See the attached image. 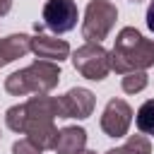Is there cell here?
<instances>
[{
    "instance_id": "11",
    "label": "cell",
    "mask_w": 154,
    "mask_h": 154,
    "mask_svg": "<svg viewBox=\"0 0 154 154\" xmlns=\"http://www.w3.org/2000/svg\"><path fill=\"white\" fill-rule=\"evenodd\" d=\"M26 53H31V36L29 34H10V36L0 38V55H2L5 65L17 58H24Z\"/></svg>"
},
{
    "instance_id": "15",
    "label": "cell",
    "mask_w": 154,
    "mask_h": 154,
    "mask_svg": "<svg viewBox=\"0 0 154 154\" xmlns=\"http://www.w3.org/2000/svg\"><path fill=\"white\" fill-rule=\"evenodd\" d=\"M5 123L12 132H19L24 135L26 130V106L24 103H17V106H10L7 113H5Z\"/></svg>"
},
{
    "instance_id": "14",
    "label": "cell",
    "mask_w": 154,
    "mask_h": 154,
    "mask_svg": "<svg viewBox=\"0 0 154 154\" xmlns=\"http://www.w3.org/2000/svg\"><path fill=\"white\" fill-rule=\"evenodd\" d=\"M147 84H149V75H147V70L128 72V75H123V79H120V87H123L125 94H140Z\"/></svg>"
},
{
    "instance_id": "21",
    "label": "cell",
    "mask_w": 154,
    "mask_h": 154,
    "mask_svg": "<svg viewBox=\"0 0 154 154\" xmlns=\"http://www.w3.org/2000/svg\"><path fill=\"white\" fill-rule=\"evenodd\" d=\"M130 2H142V0H130Z\"/></svg>"
},
{
    "instance_id": "19",
    "label": "cell",
    "mask_w": 154,
    "mask_h": 154,
    "mask_svg": "<svg viewBox=\"0 0 154 154\" xmlns=\"http://www.w3.org/2000/svg\"><path fill=\"white\" fill-rule=\"evenodd\" d=\"M77 154H96V152H91V149H87V147H84V149H82V152H77Z\"/></svg>"
},
{
    "instance_id": "5",
    "label": "cell",
    "mask_w": 154,
    "mask_h": 154,
    "mask_svg": "<svg viewBox=\"0 0 154 154\" xmlns=\"http://www.w3.org/2000/svg\"><path fill=\"white\" fill-rule=\"evenodd\" d=\"M41 17H43V26H48L53 34H65L77 26L79 10L75 0H46Z\"/></svg>"
},
{
    "instance_id": "10",
    "label": "cell",
    "mask_w": 154,
    "mask_h": 154,
    "mask_svg": "<svg viewBox=\"0 0 154 154\" xmlns=\"http://www.w3.org/2000/svg\"><path fill=\"white\" fill-rule=\"evenodd\" d=\"M24 135H26L36 147H41V149L46 152V149H53V144H55V140H58V128L53 125V120H46V118H41V120H29Z\"/></svg>"
},
{
    "instance_id": "1",
    "label": "cell",
    "mask_w": 154,
    "mask_h": 154,
    "mask_svg": "<svg viewBox=\"0 0 154 154\" xmlns=\"http://www.w3.org/2000/svg\"><path fill=\"white\" fill-rule=\"evenodd\" d=\"M154 65V38H144L135 26H123L111 48V70L118 75L147 70Z\"/></svg>"
},
{
    "instance_id": "8",
    "label": "cell",
    "mask_w": 154,
    "mask_h": 154,
    "mask_svg": "<svg viewBox=\"0 0 154 154\" xmlns=\"http://www.w3.org/2000/svg\"><path fill=\"white\" fill-rule=\"evenodd\" d=\"M31 53L38 60H51V63L60 65L70 55V43L65 38H58V36L36 34V36H31Z\"/></svg>"
},
{
    "instance_id": "2",
    "label": "cell",
    "mask_w": 154,
    "mask_h": 154,
    "mask_svg": "<svg viewBox=\"0 0 154 154\" xmlns=\"http://www.w3.org/2000/svg\"><path fill=\"white\" fill-rule=\"evenodd\" d=\"M60 82V65L51 60H34L31 65L5 77V91L12 96L26 94H48Z\"/></svg>"
},
{
    "instance_id": "20",
    "label": "cell",
    "mask_w": 154,
    "mask_h": 154,
    "mask_svg": "<svg viewBox=\"0 0 154 154\" xmlns=\"http://www.w3.org/2000/svg\"><path fill=\"white\" fill-rule=\"evenodd\" d=\"M2 65H5V60H2V55H0V67H2Z\"/></svg>"
},
{
    "instance_id": "16",
    "label": "cell",
    "mask_w": 154,
    "mask_h": 154,
    "mask_svg": "<svg viewBox=\"0 0 154 154\" xmlns=\"http://www.w3.org/2000/svg\"><path fill=\"white\" fill-rule=\"evenodd\" d=\"M12 154H43V149L36 147L29 137H22V140H17L12 144Z\"/></svg>"
},
{
    "instance_id": "3",
    "label": "cell",
    "mask_w": 154,
    "mask_h": 154,
    "mask_svg": "<svg viewBox=\"0 0 154 154\" xmlns=\"http://www.w3.org/2000/svg\"><path fill=\"white\" fill-rule=\"evenodd\" d=\"M118 7L111 0H89L82 19V38L87 43H101L116 26Z\"/></svg>"
},
{
    "instance_id": "7",
    "label": "cell",
    "mask_w": 154,
    "mask_h": 154,
    "mask_svg": "<svg viewBox=\"0 0 154 154\" xmlns=\"http://www.w3.org/2000/svg\"><path fill=\"white\" fill-rule=\"evenodd\" d=\"M58 101H60V118H77V120L89 118L96 103L94 94L87 87H72L67 94L58 96Z\"/></svg>"
},
{
    "instance_id": "12",
    "label": "cell",
    "mask_w": 154,
    "mask_h": 154,
    "mask_svg": "<svg viewBox=\"0 0 154 154\" xmlns=\"http://www.w3.org/2000/svg\"><path fill=\"white\" fill-rule=\"evenodd\" d=\"M135 125H137V130H140L142 135L154 137V99H147V101L137 108V113H135Z\"/></svg>"
},
{
    "instance_id": "13",
    "label": "cell",
    "mask_w": 154,
    "mask_h": 154,
    "mask_svg": "<svg viewBox=\"0 0 154 154\" xmlns=\"http://www.w3.org/2000/svg\"><path fill=\"white\" fill-rule=\"evenodd\" d=\"M106 154H152V142L147 135H132V137H128L125 144L108 149Z\"/></svg>"
},
{
    "instance_id": "4",
    "label": "cell",
    "mask_w": 154,
    "mask_h": 154,
    "mask_svg": "<svg viewBox=\"0 0 154 154\" xmlns=\"http://www.w3.org/2000/svg\"><path fill=\"white\" fill-rule=\"evenodd\" d=\"M72 65L82 77L101 82L111 72V51H106L101 43H84L72 53Z\"/></svg>"
},
{
    "instance_id": "18",
    "label": "cell",
    "mask_w": 154,
    "mask_h": 154,
    "mask_svg": "<svg viewBox=\"0 0 154 154\" xmlns=\"http://www.w3.org/2000/svg\"><path fill=\"white\" fill-rule=\"evenodd\" d=\"M12 10V0H0V17H5Z\"/></svg>"
},
{
    "instance_id": "17",
    "label": "cell",
    "mask_w": 154,
    "mask_h": 154,
    "mask_svg": "<svg viewBox=\"0 0 154 154\" xmlns=\"http://www.w3.org/2000/svg\"><path fill=\"white\" fill-rule=\"evenodd\" d=\"M147 26H149V31L154 34V0H152L149 7H147Z\"/></svg>"
},
{
    "instance_id": "9",
    "label": "cell",
    "mask_w": 154,
    "mask_h": 154,
    "mask_svg": "<svg viewBox=\"0 0 154 154\" xmlns=\"http://www.w3.org/2000/svg\"><path fill=\"white\" fill-rule=\"evenodd\" d=\"M87 144V130L77 128V125H67L63 130H58V140L53 144L55 154H77L82 152Z\"/></svg>"
},
{
    "instance_id": "6",
    "label": "cell",
    "mask_w": 154,
    "mask_h": 154,
    "mask_svg": "<svg viewBox=\"0 0 154 154\" xmlns=\"http://www.w3.org/2000/svg\"><path fill=\"white\" fill-rule=\"evenodd\" d=\"M132 123V108L123 99H108L101 113V130L108 137H125Z\"/></svg>"
}]
</instances>
